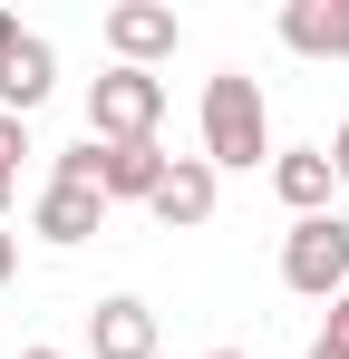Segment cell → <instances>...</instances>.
Listing matches in <instances>:
<instances>
[{"label": "cell", "instance_id": "cell-21", "mask_svg": "<svg viewBox=\"0 0 349 359\" xmlns=\"http://www.w3.org/2000/svg\"><path fill=\"white\" fill-rule=\"evenodd\" d=\"M214 359H252V350H214Z\"/></svg>", "mask_w": 349, "mask_h": 359}, {"label": "cell", "instance_id": "cell-3", "mask_svg": "<svg viewBox=\"0 0 349 359\" xmlns=\"http://www.w3.org/2000/svg\"><path fill=\"white\" fill-rule=\"evenodd\" d=\"M282 282L301 301H340L349 292V214L330 204V214H301L282 233Z\"/></svg>", "mask_w": 349, "mask_h": 359}, {"label": "cell", "instance_id": "cell-5", "mask_svg": "<svg viewBox=\"0 0 349 359\" xmlns=\"http://www.w3.org/2000/svg\"><path fill=\"white\" fill-rule=\"evenodd\" d=\"M174 39H184V20H174L165 0H116V10H107V49H116V68H156V59H174Z\"/></svg>", "mask_w": 349, "mask_h": 359}, {"label": "cell", "instance_id": "cell-15", "mask_svg": "<svg viewBox=\"0 0 349 359\" xmlns=\"http://www.w3.org/2000/svg\"><path fill=\"white\" fill-rule=\"evenodd\" d=\"M320 340H330V350H349V292L330 301V330H320Z\"/></svg>", "mask_w": 349, "mask_h": 359}, {"label": "cell", "instance_id": "cell-16", "mask_svg": "<svg viewBox=\"0 0 349 359\" xmlns=\"http://www.w3.org/2000/svg\"><path fill=\"white\" fill-rule=\"evenodd\" d=\"M330 175L349 184V126H340V136H330Z\"/></svg>", "mask_w": 349, "mask_h": 359}, {"label": "cell", "instance_id": "cell-12", "mask_svg": "<svg viewBox=\"0 0 349 359\" xmlns=\"http://www.w3.org/2000/svg\"><path fill=\"white\" fill-rule=\"evenodd\" d=\"M49 184H88V194H97V136L68 146V156H49Z\"/></svg>", "mask_w": 349, "mask_h": 359}, {"label": "cell", "instance_id": "cell-9", "mask_svg": "<svg viewBox=\"0 0 349 359\" xmlns=\"http://www.w3.org/2000/svg\"><path fill=\"white\" fill-rule=\"evenodd\" d=\"M282 49H301V59H349V0H282Z\"/></svg>", "mask_w": 349, "mask_h": 359}, {"label": "cell", "instance_id": "cell-14", "mask_svg": "<svg viewBox=\"0 0 349 359\" xmlns=\"http://www.w3.org/2000/svg\"><path fill=\"white\" fill-rule=\"evenodd\" d=\"M10 282H20V233L0 224V292H10Z\"/></svg>", "mask_w": 349, "mask_h": 359}, {"label": "cell", "instance_id": "cell-11", "mask_svg": "<svg viewBox=\"0 0 349 359\" xmlns=\"http://www.w3.org/2000/svg\"><path fill=\"white\" fill-rule=\"evenodd\" d=\"M29 224H39L49 243H88L97 224H107V194H88V184H49V194L29 204Z\"/></svg>", "mask_w": 349, "mask_h": 359}, {"label": "cell", "instance_id": "cell-6", "mask_svg": "<svg viewBox=\"0 0 349 359\" xmlns=\"http://www.w3.org/2000/svg\"><path fill=\"white\" fill-rule=\"evenodd\" d=\"M88 359H156V311L136 292H107L88 311Z\"/></svg>", "mask_w": 349, "mask_h": 359}, {"label": "cell", "instance_id": "cell-19", "mask_svg": "<svg viewBox=\"0 0 349 359\" xmlns=\"http://www.w3.org/2000/svg\"><path fill=\"white\" fill-rule=\"evenodd\" d=\"M310 359H349V350H330V340H310Z\"/></svg>", "mask_w": 349, "mask_h": 359}, {"label": "cell", "instance_id": "cell-4", "mask_svg": "<svg viewBox=\"0 0 349 359\" xmlns=\"http://www.w3.org/2000/svg\"><path fill=\"white\" fill-rule=\"evenodd\" d=\"M214 194H224V175H214L204 156H165V184L146 194V214H156L165 233H204V224H214Z\"/></svg>", "mask_w": 349, "mask_h": 359}, {"label": "cell", "instance_id": "cell-20", "mask_svg": "<svg viewBox=\"0 0 349 359\" xmlns=\"http://www.w3.org/2000/svg\"><path fill=\"white\" fill-rule=\"evenodd\" d=\"M0 224H10V175H0Z\"/></svg>", "mask_w": 349, "mask_h": 359}, {"label": "cell", "instance_id": "cell-13", "mask_svg": "<svg viewBox=\"0 0 349 359\" xmlns=\"http://www.w3.org/2000/svg\"><path fill=\"white\" fill-rule=\"evenodd\" d=\"M20 156H29V117H0V175H20Z\"/></svg>", "mask_w": 349, "mask_h": 359}, {"label": "cell", "instance_id": "cell-17", "mask_svg": "<svg viewBox=\"0 0 349 359\" xmlns=\"http://www.w3.org/2000/svg\"><path fill=\"white\" fill-rule=\"evenodd\" d=\"M20 39H29V29H20V20H10V10H0V59H10V49H20Z\"/></svg>", "mask_w": 349, "mask_h": 359}, {"label": "cell", "instance_id": "cell-2", "mask_svg": "<svg viewBox=\"0 0 349 359\" xmlns=\"http://www.w3.org/2000/svg\"><path fill=\"white\" fill-rule=\"evenodd\" d=\"M156 126H165V78L156 68H107L88 88V136L97 146H156Z\"/></svg>", "mask_w": 349, "mask_h": 359}, {"label": "cell", "instance_id": "cell-8", "mask_svg": "<svg viewBox=\"0 0 349 359\" xmlns=\"http://www.w3.org/2000/svg\"><path fill=\"white\" fill-rule=\"evenodd\" d=\"M49 88H58V49L29 29V39L0 59V117H29V107H49Z\"/></svg>", "mask_w": 349, "mask_h": 359}, {"label": "cell", "instance_id": "cell-7", "mask_svg": "<svg viewBox=\"0 0 349 359\" xmlns=\"http://www.w3.org/2000/svg\"><path fill=\"white\" fill-rule=\"evenodd\" d=\"M272 194L291 204V224H301V214H330V194H340L330 146H282V156H272Z\"/></svg>", "mask_w": 349, "mask_h": 359}, {"label": "cell", "instance_id": "cell-18", "mask_svg": "<svg viewBox=\"0 0 349 359\" xmlns=\"http://www.w3.org/2000/svg\"><path fill=\"white\" fill-rule=\"evenodd\" d=\"M10 359H68V350H49V340H29V350H10Z\"/></svg>", "mask_w": 349, "mask_h": 359}, {"label": "cell", "instance_id": "cell-1", "mask_svg": "<svg viewBox=\"0 0 349 359\" xmlns=\"http://www.w3.org/2000/svg\"><path fill=\"white\" fill-rule=\"evenodd\" d=\"M272 156V107H262V88L224 68V78H204V165L214 175H252Z\"/></svg>", "mask_w": 349, "mask_h": 359}, {"label": "cell", "instance_id": "cell-10", "mask_svg": "<svg viewBox=\"0 0 349 359\" xmlns=\"http://www.w3.org/2000/svg\"><path fill=\"white\" fill-rule=\"evenodd\" d=\"M165 184V146H97V194L107 204H146Z\"/></svg>", "mask_w": 349, "mask_h": 359}]
</instances>
